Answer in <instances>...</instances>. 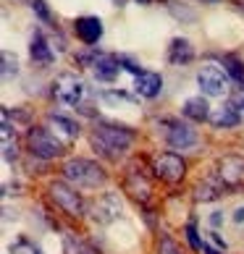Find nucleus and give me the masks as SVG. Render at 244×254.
Segmentation results:
<instances>
[{
  "mask_svg": "<svg viewBox=\"0 0 244 254\" xmlns=\"http://www.w3.org/2000/svg\"><path fill=\"white\" fill-rule=\"evenodd\" d=\"M134 142V131L126 126H116V124H100L92 131V147L100 155H105L110 160H118L124 155V149L131 147Z\"/></svg>",
  "mask_w": 244,
  "mask_h": 254,
  "instance_id": "obj_1",
  "label": "nucleus"
},
{
  "mask_svg": "<svg viewBox=\"0 0 244 254\" xmlns=\"http://www.w3.org/2000/svg\"><path fill=\"white\" fill-rule=\"evenodd\" d=\"M63 176L66 181L74 184L77 189H97V186L105 184V171L92 163V160H84V157H74L63 165Z\"/></svg>",
  "mask_w": 244,
  "mask_h": 254,
  "instance_id": "obj_2",
  "label": "nucleus"
},
{
  "mask_svg": "<svg viewBox=\"0 0 244 254\" xmlns=\"http://www.w3.org/2000/svg\"><path fill=\"white\" fill-rule=\"evenodd\" d=\"M26 144H29V152L42 157V160H53L63 155V144L55 139L48 128H29L26 134Z\"/></svg>",
  "mask_w": 244,
  "mask_h": 254,
  "instance_id": "obj_3",
  "label": "nucleus"
},
{
  "mask_svg": "<svg viewBox=\"0 0 244 254\" xmlns=\"http://www.w3.org/2000/svg\"><path fill=\"white\" fill-rule=\"evenodd\" d=\"M50 196L55 199V204H58L63 212L74 215V218H79V215L84 212V202H81V196H79V191H77L74 184H66V181L50 184Z\"/></svg>",
  "mask_w": 244,
  "mask_h": 254,
  "instance_id": "obj_4",
  "label": "nucleus"
},
{
  "mask_svg": "<svg viewBox=\"0 0 244 254\" xmlns=\"http://www.w3.org/2000/svg\"><path fill=\"white\" fill-rule=\"evenodd\" d=\"M229 81H231V76L226 71H221L218 65H205V68L197 73V87H200L202 95H208V97L226 95Z\"/></svg>",
  "mask_w": 244,
  "mask_h": 254,
  "instance_id": "obj_5",
  "label": "nucleus"
},
{
  "mask_svg": "<svg viewBox=\"0 0 244 254\" xmlns=\"http://www.w3.org/2000/svg\"><path fill=\"white\" fill-rule=\"evenodd\" d=\"M84 89H87L84 81L71 76V73H63V76H58L53 84V95L58 102H63V105H79L81 97H84Z\"/></svg>",
  "mask_w": 244,
  "mask_h": 254,
  "instance_id": "obj_6",
  "label": "nucleus"
},
{
  "mask_svg": "<svg viewBox=\"0 0 244 254\" xmlns=\"http://www.w3.org/2000/svg\"><path fill=\"white\" fill-rule=\"evenodd\" d=\"M226 189H242L244 186V157L242 155H226L218 160V173Z\"/></svg>",
  "mask_w": 244,
  "mask_h": 254,
  "instance_id": "obj_7",
  "label": "nucleus"
},
{
  "mask_svg": "<svg viewBox=\"0 0 244 254\" xmlns=\"http://www.w3.org/2000/svg\"><path fill=\"white\" fill-rule=\"evenodd\" d=\"M186 173V163L176 152H163L155 160V176L168 184H179Z\"/></svg>",
  "mask_w": 244,
  "mask_h": 254,
  "instance_id": "obj_8",
  "label": "nucleus"
},
{
  "mask_svg": "<svg viewBox=\"0 0 244 254\" xmlns=\"http://www.w3.org/2000/svg\"><path fill=\"white\" fill-rule=\"evenodd\" d=\"M92 215H95V220L102 223V225L113 223L118 215H121V199H118V194H113V191L102 194L100 199L95 202V207H92Z\"/></svg>",
  "mask_w": 244,
  "mask_h": 254,
  "instance_id": "obj_9",
  "label": "nucleus"
},
{
  "mask_svg": "<svg viewBox=\"0 0 244 254\" xmlns=\"http://www.w3.org/2000/svg\"><path fill=\"white\" fill-rule=\"evenodd\" d=\"M74 29H77V37L84 42V45H97L100 37H102V21L97 16H81L74 21Z\"/></svg>",
  "mask_w": 244,
  "mask_h": 254,
  "instance_id": "obj_10",
  "label": "nucleus"
},
{
  "mask_svg": "<svg viewBox=\"0 0 244 254\" xmlns=\"http://www.w3.org/2000/svg\"><path fill=\"white\" fill-rule=\"evenodd\" d=\"M161 89H163V76H161V73L142 71V73H137V76H134V92L139 97L153 100V97L161 95Z\"/></svg>",
  "mask_w": 244,
  "mask_h": 254,
  "instance_id": "obj_11",
  "label": "nucleus"
},
{
  "mask_svg": "<svg viewBox=\"0 0 244 254\" xmlns=\"http://www.w3.org/2000/svg\"><path fill=\"white\" fill-rule=\"evenodd\" d=\"M165 139L173 149H189L197 144V131L186 124H171L165 131Z\"/></svg>",
  "mask_w": 244,
  "mask_h": 254,
  "instance_id": "obj_12",
  "label": "nucleus"
},
{
  "mask_svg": "<svg viewBox=\"0 0 244 254\" xmlns=\"http://www.w3.org/2000/svg\"><path fill=\"white\" fill-rule=\"evenodd\" d=\"M223 191H226V184H223L218 176H215V178H205V181L194 189V199L197 202H213V199H218Z\"/></svg>",
  "mask_w": 244,
  "mask_h": 254,
  "instance_id": "obj_13",
  "label": "nucleus"
},
{
  "mask_svg": "<svg viewBox=\"0 0 244 254\" xmlns=\"http://www.w3.org/2000/svg\"><path fill=\"white\" fill-rule=\"evenodd\" d=\"M192 58H194V48L189 45V40H181V37L171 40V45H168V61L173 65H184Z\"/></svg>",
  "mask_w": 244,
  "mask_h": 254,
  "instance_id": "obj_14",
  "label": "nucleus"
},
{
  "mask_svg": "<svg viewBox=\"0 0 244 254\" xmlns=\"http://www.w3.org/2000/svg\"><path fill=\"white\" fill-rule=\"evenodd\" d=\"M210 121H213V126H215V128H234V126H239L242 116H239V113L226 102V105L215 108V110L210 113Z\"/></svg>",
  "mask_w": 244,
  "mask_h": 254,
  "instance_id": "obj_15",
  "label": "nucleus"
},
{
  "mask_svg": "<svg viewBox=\"0 0 244 254\" xmlns=\"http://www.w3.org/2000/svg\"><path fill=\"white\" fill-rule=\"evenodd\" d=\"M29 55H32V61L34 63H40V65H50L53 63V50H50V45L48 40H45L42 34H34L32 37V42H29Z\"/></svg>",
  "mask_w": 244,
  "mask_h": 254,
  "instance_id": "obj_16",
  "label": "nucleus"
},
{
  "mask_svg": "<svg viewBox=\"0 0 244 254\" xmlns=\"http://www.w3.org/2000/svg\"><path fill=\"white\" fill-rule=\"evenodd\" d=\"M121 71V63H118V55H102L95 65V76L97 81H113Z\"/></svg>",
  "mask_w": 244,
  "mask_h": 254,
  "instance_id": "obj_17",
  "label": "nucleus"
},
{
  "mask_svg": "<svg viewBox=\"0 0 244 254\" xmlns=\"http://www.w3.org/2000/svg\"><path fill=\"white\" fill-rule=\"evenodd\" d=\"M181 113L189 121H197V124H202V121H208L210 118V110H208V102H205L202 97H189L184 102V108Z\"/></svg>",
  "mask_w": 244,
  "mask_h": 254,
  "instance_id": "obj_18",
  "label": "nucleus"
},
{
  "mask_svg": "<svg viewBox=\"0 0 244 254\" xmlns=\"http://www.w3.org/2000/svg\"><path fill=\"white\" fill-rule=\"evenodd\" d=\"M126 189H129L131 196H134V199H139V202H147V199H150V184H147L137 171L129 173V178H126Z\"/></svg>",
  "mask_w": 244,
  "mask_h": 254,
  "instance_id": "obj_19",
  "label": "nucleus"
},
{
  "mask_svg": "<svg viewBox=\"0 0 244 254\" xmlns=\"http://www.w3.org/2000/svg\"><path fill=\"white\" fill-rule=\"evenodd\" d=\"M48 124L53 128H58L66 139H77L79 136V124H77V121H71V118H66V116H55V113H53V116L48 118Z\"/></svg>",
  "mask_w": 244,
  "mask_h": 254,
  "instance_id": "obj_20",
  "label": "nucleus"
},
{
  "mask_svg": "<svg viewBox=\"0 0 244 254\" xmlns=\"http://www.w3.org/2000/svg\"><path fill=\"white\" fill-rule=\"evenodd\" d=\"M223 68H226V73L239 84V87H244V61H239V58H223Z\"/></svg>",
  "mask_w": 244,
  "mask_h": 254,
  "instance_id": "obj_21",
  "label": "nucleus"
},
{
  "mask_svg": "<svg viewBox=\"0 0 244 254\" xmlns=\"http://www.w3.org/2000/svg\"><path fill=\"white\" fill-rule=\"evenodd\" d=\"M158 254H181V247L171 236H161L158 239Z\"/></svg>",
  "mask_w": 244,
  "mask_h": 254,
  "instance_id": "obj_22",
  "label": "nucleus"
},
{
  "mask_svg": "<svg viewBox=\"0 0 244 254\" xmlns=\"http://www.w3.org/2000/svg\"><path fill=\"white\" fill-rule=\"evenodd\" d=\"M16 71H18V63H16V55H11V53H3V79L8 81L11 76H16Z\"/></svg>",
  "mask_w": 244,
  "mask_h": 254,
  "instance_id": "obj_23",
  "label": "nucleus"
},
{
  "mask_svg": "<svg viewBox=\"0 0 244 254\" xmlns=\"http://www.w3.org/2000/svg\"><path fill=\"white\" fill-rule=\"evenodd\" d=\"M32 11L37 13V18H40V21L50 24L53 13H50V8H48V3H45V0H32Z\"/></svg>",
  "mask_w": 244,
  "mask_h": 254,
  "instance_id": "obj_24",
  "label": "nucleus"
},
{
  "mask_svg": "<svg viewBox=\"0 0 244 254\" xmlns=\"http://www.w3.org/2000/svg\"><path fill=\"white\" fill-rule=\"evenodd\" d=\"M229 105H231V108L237 110L242 118H244V87H239L237 92H234V95H231V100H229Z\"/></svg>",
  "mask_w": 244,
  "mask_h": 254,
  "instance_id": "obj_25",
  "label": "nucleus"
},
{
  "mask_svg": "<svg viewBox=\"0 0 244 254\" xmlns=\"http://www.w3.org/2000/svg\"><path fill=\"white\" fill-rule=\"evenodd\" d=\"M186 239H189V244H192V249H194V252H202L205 241H200V236H197V228H194V223H189V225H186Z\"/></svg>",
  "mask_w": 244,
  "mask_h": 254,
  "instance_id": "obj_26",
  "label": "nucleus"
},
{
  "mask_svg": "<svg viewBox=\"0 0 244 254\" xmlns=\"http://www.w3.org/2000/svg\"><path fill=\"white\" fill-rule=\"evenodd\" d=\"M102 58L100 53H95V50H89V53H79L77 55V61L79 63H84V65H97V61Z\"/></svg>",
  "mask_w": 244,
  "mask_h": 254,
  "instance_id": "obj_27",
  "label": "nucleus"
},
{
  "mask_svg": "<svg viewBox=\"0 0 244 254\" xmlns=\"http://www.w3.org/2000/svg\"><path fill=\"white\" fill-rule=\"evenodd\" d=\"M21 249H24V241H21V244H16V247H11V252H13V254H18ZM29 254H40V249L34 247V249H29Z\"/></svg>",
  "mask_w": 244,
  "mask_h": 254,
  "instance_id": "obj_28",
  "label": "nucleus"
},
{
  "mask_svg": "<svg viewBox=\"0 0 244 254\" xmlns=\"http://www.w3.org/2000/svg\"><path fill=\"white\" fill-rule=\"evenodd\" d=\"M202 254H223V249H215V247H210V244H205Z\"/></svg>",
  "mask_w": 244,
  "mask_h": 254,
  "instance_id": "obj_29",
  "label": "nucleus"
},
{
  "mask_svg": "<svg viewBox=\"0 0 244 254\" xmlns=\"http://www.w3.org/2000/svg\"><path fill=\"white\" fill-rule=\"evenodd\" d=\"M244 220V207H239L237 212H234V223H242Z\"/></svg>",
  "mask_w": 244,
  "mask_h": 254,
  "instance_id": "obj_30",
  "label": "nucleus"
},
{
  "mask_svg": "<svg viewBox=\"0 0 244 254\" xmlns=\"http://www.w3.org/2000/svg\"><path fill=\"white\" fill-rule=\"evenodd\" d=\"M137 3H142V5H147V3H150V0H137Z\"/></svg>",
  "mask_w": 244,
  "mask_h": 254,
  "instance_id": "obj_31",
  "label": "nucleus"
}]
</instances>
